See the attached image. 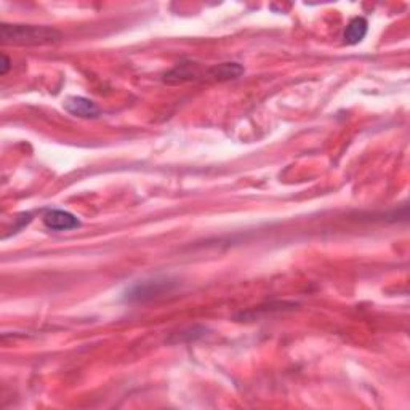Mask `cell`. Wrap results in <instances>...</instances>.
<instances>
[{"label":"cell","mask_w":410,"mask_h":410,"mask_svg":"<svg viewBox=\"0 0 410 410\" xmlns=\"http://www.w3.org/2000/svg\"><path fill=\"white\" fill-rule=\"evenodd\" d=\"M42 220L43 225L52 231H71L80 226V220L66 210H48Z\"/></svg>","instance_id":"cell-4"},{"label":"cell","mask_w":410,"mask_h":410,"mask_svg":"<svg viewBox=\"0 0 410 410\" xmlns=\"http://www.w3.org/2000/svg\"><path fill=\"white\" fill-rule=\"evenodd\" d=\"M205 74L207 71H204L201 64L194 63V61H181L164 76V82L169 85H180L186 84V82L205 80Z\"/></svg>","instance_id":"cell-3"},{"label":"cell","mask_w":410,"mask_h":410,"mask_svg":"<svg viewBox=\"0 0 410 410\" xmlns=\"http://www.w3.org/2000/svg\"><path fill=\"white\" fill-rule=\"evenodd\" d=\"M367 31H369L367 20L362 18V16L353 18L346 26L345 34H343V38H345V43H348V45H356V43L362 42L364 37L367 36Z\"/></svg>","instance_id":"cell-7"},{"label":"cell","mask_w":410,"mask_h":410,"mask_svg":"<svg viewBox=\"0 0 410 410\" xmlns=\"http://www.w3.org/2000/svg\"><path fill=\"white\" fill-rule=\"evenodd\" d=\"M243 74V68L239 63H220L207 69L205 80L212 82H228L234 80Z\"/></svg>","instance_id":"cell-6"},{"label":"cell","mask_w":410,"mask_h":410,"mask_svg":"<svg viewBox=\"0 0 410 410\" xmlns=\"http://www.w3.org/2000/svg\"><path fill=\"white\" fill-rule=\"evenodd\" d=\"M174 287V282L169 279H151V281H143L136 282L132 287L125 290L124 298L129 303L136 302H148L153 298H157L165 292H170Z\"/></svg>","instance_id":"cell-2"},{"label":"cell","mask_w":410,"mask_h":410,"mask_svg":"<svg viewBox=\"0 0 410 410\" xmlns=\"http://www.w3.org/2000/svg\"><path fill=\"white\" fill-rule=\"evenodd\" d=\"M0 38L5 45L20 47H38L52 45L61 41V34L48 26L34 24H7L0 26Z\"/></svg>","instance_id":"cell-1"},{"label":"cell","mask_w":410,"mask_h":410,"mask_svg":"<svg viewBox=\"0 0 410 410\" xmlns=\"http://www.w3.org/2000/svg\"><path fill=\"white\" fill-rule=\"evenodd\" d=\"M64 109L68 111L69 114L76 115V118L82 119H93L99 114V109L92 99L84 98V97H69L64 101Z\"/></svg>","instance_id":"cell-5"},{"label":"cell","mask_w":410,"mask_h":410,"mask_svg":"<svg viewBox=\"0 0 410 410\" xmlns=\"http://www.w3.org/2000/svg\"><path fill=\"white\" fill-rule=\"evenodd\" d=\"M10 58L7 57V55H2V66H0V74L2 76H5L8 73V69H10Z\"/></svg>","instance_id":"cell-8"}]
</instances>
